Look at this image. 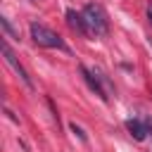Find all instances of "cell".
Instances as JSON below:
<instances>
[{
	"label": "cell",
	"mask_w": 152,
	"mask_h": 152,
	"mask_svg": "<svg viewBox=\"0 0 152 152\" xmlns=\"http://www.w3.org/2000/svg\"><path fill=\"white\" fill-rule=\"evenodd\" d=\"M28 31H31L33 43H36V45H40V48H57V50H66V45H64L62 36H57V33H55L52 28H48L45 24H40V21H31V24H28Z\"/></svg>",
	"instance_id": "6da1fadb"
},
{
	"label": "cell",
	"mask_w": 152,
	"mask_h": 152,
	"mask_svg": "<svg viewBox=\"0 0 152 152\" xmlns=\"http://www.w3.org/2000/svg\"><path fill=\"white\" fill-rule=\"evenodd\" d=\"M81 12H83V17H86V24H88V31H90V33H95V36H107L109 21H107V14H104V10H102L100 5L88 2Z\"/></svg>",
	"instance_id": "7a4b0ae2"
},
{
	"label": "cell",
	"mask_w": 152,
	"mask_h": 152,
	"mask_svg": "<svg viewBox=\"0 0 152 152\" xmlns=\"http://www.w3.org/2000/svg\"><path fill=\"white\" fill-rule=\"evenodd\" d=\"M2 55H5L7 64H10V66L17 71V76H19V78H21V81H24L28 88H33V81H31V76H28V74H26V69H24V66L17 62V57H14V52L10 50V45H7V43H2Z\"/></svg>",
	"instance_id": "3957f363"
},
{
	"label": "cell",
	"mask_w": 152,
	"mask_h": 152,
	"mask_svg": "<svg viewBox=\"0 0 152 152\" xmlns=\"http://www.w3.org/2000/svg\"><path fill=\"white\" fill-rule=\"evenodd\" d=\"M81 76H83V81L88 83V88H90L95 95H100V97L107 102V97H109V95H107V90L102 88L100 76H95V71H90V69H88V66H83V64H81Z\"/></svg>",
	"instance_id": "277c9868"
},
{
	"label": "cell",
	"mask_w": 152,
	"mask_h": 152,
	"mask_svg": "<svg viewBox=\"0 0 152 152\" xmlns=\"http://www.w3.org/2000/svg\"><path fill=\"white\" fill-rule=\"evenodd\" d=\"M66 24H69L76 33H81V36H88V33H90V31H88V24H86V17H83V12L66 10Z\"/></svg>",
	"instance_id": "5b68a950"
},
{
	"label": "cell",
	"mask_w": 152,
	"mask_h": 152,
	"mask_svg": "<svg viewBox=\"0 0 152 152\" xmlns=\"http://www.w3.org/2000/svg\"><path fill=\"white\" fill-rule=\"evenodd\" d=\"M126 128H128V133H131L135 140H145L147 133H150L145 119H128V121H126Z\"/></svg>",
	"instance_id": "8992f818"
},
{
	"label": "cell",
	"mask_w": 152,
	"mask_h": 152,
	"mask_svg": "<svg viewBox=\"0 0 152 152\" xmlns=\"http://www.w3.org/2000/svg\"><path fill=\"white\" fill-rule=\"evenodd\" d=\"M0 24H2V28H5V33L10 36V38H19V33L14 31V26L10 24V19H5V17H0Z\"/></svg>",
	"instance_id": "52a82bcc"
},
{
	"label": "cell",
	"mask_w": 152,
	"mask_h": 152,
	"mask_svg": "<svg viewBox=\"0 0 152 152\" xmlns=\"http://www.w3.org/2000/svg\"><path fill=\"white\" fill-rule=\"evenodd\" d=\"M71 131H74V133H76V135H78L81 140H86V133H83V128H81V126H76V124H71Z\"/></svg>",
	"instance_id": "ba28073f"
},
{
	"label": "cell",
	"mask_w": 152,
	"mask_h": 152,
	"mask_svg": "<svg viewBox=\"0 0 152 152\" xmlns=\"http://www.w3.org/2000/svg\"><path fill=\"white\" fill-rule=\"evenodd\" d=\"M147 19H150V24H152V7H147Z\"/></svg>",
	"instance_id": "9c48e42d"
},
{
	"label": "cell",
	"mask_w": 152,
	"mask_h": 152,
	"mask_svg": "<svg viewBox=\"0 0 152 152\" xmlns=\"http://www.w3.org/2000/svg\"><path fill=\"white\" fill-rule=\"evenodd\" d=\"M150 45H152V40H150Z\"/></svg>",
	"instance_id": "30bf717a"
}]
</instances>
